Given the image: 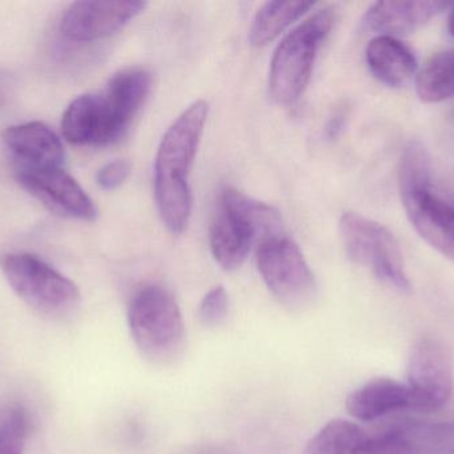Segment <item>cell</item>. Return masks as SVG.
Listing matches in <instances>:
<instances>
[{
	"label": "cell",
	"instance_id": "cell-1",
	"mask_svg": "<svg viewBox=\"0 0 454 454\" xmlns=\"http://www.w3.org/2000/svg\"><path fill=\"white\" fill-rule=\"evenodd\" d=\"M209 115L205 100L192 103L168 128L154 163V196L162 223L172 234H183L193 207L189 175Z\"/></svg>",
	"mask_w": 454,
	"mask_h": 454
},
{
	"label": "cell",
	"instance_id": "cell-2",
	"mask_svg": "<svg viewBox=\"0 0 454 454\" xmlns=\"http://www.w3.org/2000/svg\"><path fill=\"white\" fill-rule=\"evenodd\" d=\"M431 159L418 141L403 151L399 191L407 218L419 235L454 261V205L432 189Z\"/></svg>",
	"mask_w": 454,
	"mask_h": 454
},
{
	"label": "cell",
	"instance_id": "cell-3",
	"mask_svg": "<svg viewBox=\"0 0 454 454\" xmlns=\"http://www.w3.org/2000/svg\"><path fill=\"white\" fill-rule=\"evenodd\" d=\"M336 20L333 5L304 19L278 44L270 66V91L280 104L298 100L311 79L315 59Z\"/></svg>",
	"mask_w": 454,
	"mask_h": 454
},
{
	"label": "cell",
	"instance_id": "cell-4",
	"mask_svg": "<svg viewBox=\"0 0 454 454\" xmlns=\"http://www.w3.org/2000/svg\"><path fill=\"white\" fill-rule=\"evenodd\" d=\"M128 324L138 351L151 362L165 364L183 351V314L175 296L161 285H146L133 296Z\"/></svg>",
	"mask_w": 454,
	"mask_h": 454
},
{
	"label": "cell",
	"instance_id": "cell-5",
	"mask_svg": "<svg viewBox=\"0 0 454 454\" xmlns=\"http://www.w3.org/2000/svg\"><path fill=\"white\" fill-rule=\"evenodd\" d=\"M339 227L344 250L354 263L367 267L394 290L410 292L402 250L387 227L352 211L343 212Z\"/></svg>",
	"mask_w": 454,
	"mask_h": 454
},
{
	"label": "cell",
	"instance_id": "cell-6",
	"mask_svg": "<svg viewBox=\"0 0 454 454\" xmlns=\"http://www.w3.org/2000/svg\"><path fill=\"white\" fill-rule=\"evenodd\" d=\"M2 271L11 290L40 314L66 315L80 303L77 285L31 253L5 256Z\"/></svg>",
	"mask_w": 454,
	"mask_h": 454
},
{
	"label": "cell",
	"instance_id": "cell-7",
	"mask_svg": "<svg viewBox=\"0 0 454 454\" xmlns=\"http://www.w3.org/2000/svg\"><path fill=\"white\" fill-rule=\"evenodd\" d=\"M258 271L272 295L290 308H303L317 296V280L301 248L285 234L258 244Z\"/></svg>",
	"mask_w": 454,
	"mask_h": 454
},
{
	"label": "cell",
	"instance_id": "cell-8",
	"mask_svg": "<svg viewBox=\"0 0 454 454\" xmlns=\"http://www.w3.org/2000/svg\"><path fill=\"white\" fill-rule=\"evenodd\" d=\"M132 120L133 115L104 88L101 92L84 93L67 107L61 132L74 146H109L125 135Z\"/></svg>",
	"mask_w": 454,
	"mask_h": 454
},
{
	"label": "cell",
	"instance_id": "cell-9",
	"mask_svg": "<svg viewBox=\"0 0 454 454\" xmlns=\"http://www.w3.org/2000/svg\"><path fill=\"white\" fill-rule=\"evenodd\" d=\"M411 410L432 413L442 410L453 394V364L442 341L423 338L413 346L408 367Z\"/></svg>",
	"mask_w": 454,
	"mask_h": 454
},
{
	"label": "cell",
	"instance_id": "cell-10",
	"mask_svg": "<svg viewBox=\"0 0 454 454\" xmlns=\"http://www.w3.org/2000/svg\"><path fill=\"white\" fill-rule=\"evenodd\" d=\"M16 178L29 195L56 215L84 221H93L98 216L95 203L61 167L16 165Z\"/></svg>",
	"mask_w": 454,
	"mask_h": 454
},
{
	"label": "cell",
	"instance_id": "cell-11",
	"mask_svg": "<svg viewBox=\"0 0 454 454\" xmlns=\"http://www.w3.org/2000/svg\"><path fill=\"white\" fill-rule=\"evenodd\" d=\"M145 2H76L60 21V32L72 42H93L116 34L140 15Z\"/></svg>",
	"mask_w": 454,
	"mask_h": 454
},
{
	"label": "cell",
	"instance_id": "cell-12",
	"mask_svg": "<svg viewBox=\"0 0 454 454\" xmlns=\"http://www.w3.org/2000/svg\"><path fill=\"white\" fill-rule=\"evenodd\" d=\"M371 454H454V420L397 424L372 436Z\"/></svg>",
	"mask_w": 454,
	"mask_h": 454
},
{
	"label": "cell",
	"instance_id": "cell-13",
	"mask_svg": "<svg viewBox=\"0 0 454 454\" xmlns=\"http://www.w3.org/2000/svg\"><path fill=\"white\" fill-rule=\"evenodd\" d=\"M2 139L19 167H61L66 160L60 138L43 123L11 125L3 131Z\"/></svg>",
	"mask_w": 454,
	"mask_h": 454
},
{
	"label": "cell",
	"instance_id": "cell-14",
	"mask_svg": "<svg viewBox=\"0 0 454 454\" xmlns=\"http://www.w3.org/2000/svg\"><path fill=\"white\" fill-rule=\"evenodd\" d=\"M450 5L447 2L424 0H387L373 3L363 18V27L384 36L396 37L421 28Z\"/></svg>",
	"mask_w": 454,
	"mask_h": 454
},
{
	"label": "cell",
	"instance_id": "cell-15",
	"mask_svg": "<svg viewBox=\"0 0 454 454\" xmlns=\"http://www.w3.org/2000/svg\"><path fill=\"white\" fill-rule=\"evenodd\" d=\"M209 243L215 261L226 271H234L247 258L251 245L258 242L253 229L218 202L209 227Z\"/></svg>",
	"mask_w": 454,
	"mask_h": 454
},
{
	"label": "cell",
	"instance_id": "cell-16",
	"mask_svg": "<svg viewBox=\"0 0 454 454\" xmlns=\"http://www.w3.org/2000/svg\"><path fill=\"white\" fill-rule=\"evenodd\" d=\"M346 408L356 420H379L391 413L411 410L410 391L407 386L392 378H373L348 394Z\"/></svg>",
	"mask_w": 454,
	"mask_h": 454
},
{
	"label": "cell",
	"instance_id": "cell-17",
	"mask_svg": "<svg viewBox=\"0 0 454 454\" xmlns=\"http://www.w3.org/2000/svg\"><path fill=\"white\" fill-rule=\"evenodd\" d=\"M365 60L373 76L391 88L407 84L418 71L413 51L394 36L373 37L365 50Z\"/></svg>",
	"mask_w": 454,
	"mask_h": 454
},
{
	"label": "cell",
	"instance_id": "cell-18",
	"mask_svg": "<svg viewBox=\"0 0 454 454\" xmlns=\"http://www.w3.org/2000/svg\"><path fill=\"white\" fill-rule=\"evenodd\" d=\"M372 436L348 420L330 421L307 444L303 454H371Z\"/></svg>",
	"mask_w": 454,
	"mask_h": 454
},
{
	"label": "cell",
	"instance_id": "cell-19",
	"mask_svg": "<svg viewBox=\"0 0 454 454\" xmlns=\"http://www.w3.org/2000/svg\"><path fill=\"white\" fill-rule=\"evenodd\" d=\"M314 7L312 2L288 0V2H267L256 11L251 21L248 40L251 45L262 47L277 39L294 21Z\"/></svg>",
	"mask_w": 454,
	"mask_h": 454
},
{
	"label": "cell",
	"instance_id": "cell-20",
	"mask_svg": "<svg viewBox=\"0 0 454 454\" xmlns=\"http://www.w3.org/2000/svg\"><path fill=\"white\" fill-rule=\"evenodd\" d=\"M416 92L424 103H442L454 96V50L428 59L416 76Z\"/></svg>",
	"mask_w": 454,
	"mask_h": 454
},
{
	"label": "cell",
	"instance_id": "cell-21",
	"mask_svg": "<svg viewBox=\"0 0 454 454\" xmlns=\"http://www.w3.org/2000/svg\"><path fill=\"white\" fill-rule=\"evenodd\" d=\"M31 416L23 405L13 404L0 412V454H23L31 434Z\"/></svg>",
	"mask_w": 454,
	"mask_h": 454
},
{
	"label": "cell",
	"instance_id": "cell-22",
	"mask_svg": "<svg viewBox=\"0 0 454 454\" xmlns=\"http://www.w3.org/2000/svg\"><path fill=\"white\" fill-rule=\"evenodd\" d=\"M229 312V295L223 285L210 290L200 304V319L205 325H218Z\"/></svg>",
	"mask_w": 454,
	"mask_h": 454
},
{
	"label": "cell",
	"instance_id": "cell-23",
	"mask_svg": "<svg viewBox=\"0 0 454 454\" xmlns=\"http://www.w3.org/2000/svg\"><path fill=\"white\" fill-rule=\"evenodd\" d=\"M130 175V163L125 159H117L106 163L98 170V184L106 191H114L125 183Z\"/></svg>",
	"mask_w": 454,
	"mask_h": 454
},
{
	"label": "cell",
	"instance_id": "cell-24",
	"mask_svg": "<svg viewBox=\"0 0 454 454\" xmlns=\"http://www.w3.org/2000/svg\"><path fill=\"white\" fill-rule=\"evenodd\" d=\"M344 120H346V114L343 111L336 112L330 122H328L327 127H325V132H327L328 138L333 139L340 133L343 130Z\"/></svg>",
	"mask_w": 454,
	"mask_h": 454
},
{
	"label": "cell",
	"instance_id": "cell-25",
	"mask_svg": "<svg viewBox=\"0 0 454 454\" xmlns=\"http://www.w3.org/2000/svg\"><path fill=\"white\" fill-rule=\"evenodd\" d=\"M448 29H450V34L454 37V8L450 11V18H448Z\"/></svg>",
	"mask_w": 454,
	"mask_h": 454
},
{
	"label": "cell",
	"instance_id": "cell-26",
	"mask_svg": "<svg viewBox=\"0 0 454 454\" xmlns=\"http://www.w3.org/2000/svg\"><path fill=\"white\" fill-rule=\"evenodd\" d=\"M4 104H5V93H4V91H3L2 88H0V109H2L3 107H4Z\"/></svg>",
	"mask_w": 454,
	"mask_h": 454
}]
</instances>
